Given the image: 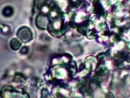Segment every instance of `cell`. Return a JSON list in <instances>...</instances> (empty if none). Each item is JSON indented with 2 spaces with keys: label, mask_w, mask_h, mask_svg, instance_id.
<instances>
[{
  "label": "cell",
  "mask_w": 130,
  "mask_h": 98,
  "mask_svg": "<svg viewBox=\"0 0 130 98\" xmlns=\"http://www.w3.org/2000/svg\"><path fill=\"white\" fill-rule=\"evenodd\" d=\"M13 13V10L11 7H6L3 9V14L7 17L11 16Z\"/></svg>",
  "instance_id": "3"
},
{
  "label": "cell",
  "mask_w": 130,
  "mask_h": 98,
  "mask_svg": "<svg viewBox=\"0 0 130 98\" xmlns=\"http://www.w3.org/2000/svg\"><path fill=\"white\" fill-rule=\"evenodd\" d=\"M23 78L24 77L21 75L17 74V75H16V77H15L16 81H17V82H21L24 80Z\"/></svg>",
  "instance_id": "4"
},
{
  "label": "cell",
  "mask_w": 130,
  "mask_h": 98,
  "mask_svg": "<svg viewBox=\"0 0 130 98\" xmlns=\"http://www.w3.org/2000/svg\"><path fill=\"white\" fill-rule=\"evenodd\" d=\"M10 44L12 48L14 50H17L19 48L21 43L17 39H13L11 40Z\"/></svg>",
  "instance_id": "2"
},
{
  "label": "cell",
  "mask_w": 130,
  "mask_h": 98,
  "mask_svg": "<svg viewBox=\"0 0 130 98\" xmlns=\"http://www.w3.org/2000/svg\"><path fill=\"white\" fill-rule=\"evenodd\" d=\"M18 36L23 41H28L31 38V33L29 29L23 28L19 30Z\"/></svg>",
  "instance_id": "1"
}]
</instances>
